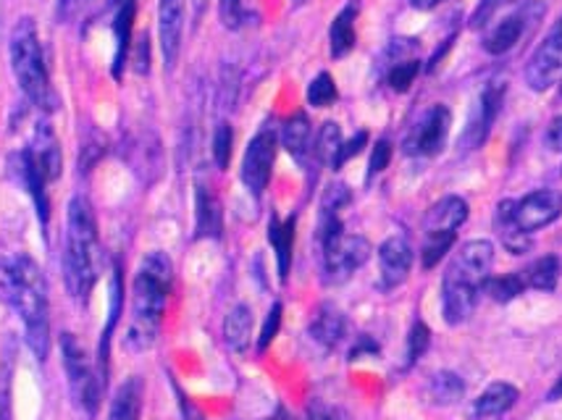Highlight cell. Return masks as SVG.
<instances>
[{
    "mask_svg": "<svg viewBox=\"0 0 562 420\" xmlns=\"http://www.w3.org/2000/svg\"><path fill=\"white\" fill-rule=\"evenodd\" d=\"M0 299L16 310L26 347L40 363H45L50 352L48 282L30 256L0 258Z\"/></svg>",
    "mask_w": 562,
    "mask_h": 420,
    "instance_id": "cell-1",
    "label": "cell"
},
{
    "mask_svg": "<svg viewBox=\"0 0 562 420\" xmlns=\"http://www.w3.org/2000/svg\"><path fill=\"white\" fill-rule=\"evenodd\" d=\"M218 16L226 30H239L245 22L243 0H218Z\"/></svg>",
    "mask_w": 562,
    "mask_h": 420,
    "instance_id": "cell-39",
    "label": "cell"
},
{
    "mask_svg": "<svg viewBox=\"0 0 562 420\" xmlns=\"http://www.w3.org/2000/svg\"><path fill=\"white\" fill-rule=\"evenodd\" d=\"M520 391L518 386L507 384V382H494L481 391L476 405H473V416L476 418H497L502 412H507L518 402Z\"/></svg>",
    "mask_w": 562,
    "mask_h": 420,
    "instance_id": "cell-25",
    "label": "cell"
},
{
    "mask_svg": "<svg viewBox=\"0 0 562 420\" xmlns=\"http://www.w3.org/2000/svg\"><path fill=\"white\" fill-rule=\"evenodd\" d=\"M277 132L263 126L256 137L247 143L243 158V182L252 195H263V190L271 182L273 163H277Z\"/></svg>",
    "mask_w": 562,
    "mask_h": 420,
    "instance_id": "cell-9",
    "label": "cell"
},
{
    "mask_svg": "<svg viewBox=\"0 0 562 420\" xmlns=\"http://www.w3.org/2000/svg\"><path fill=\"white\" fill-rule=\"evenodd\" d=\"M431 344V331L424 321H416L411 329V337H407V365H416L420 355L428 350Z\"/></svg>",
    "mask_w": 562,
    "mask_h": 420,
    "instance_id": "cell-35",
    "label": "cell"
},
{
    "mask_svg": "<svg viewBox=\"0 0 562 420\" xmlns=\"http://www.w3.org/2000/svg\"><path fill=\"white\" fill-rule=\"evenodd\" d=\"M307 334H311L313 342L324 347V350H334V347L342 342L347 334L345 313L331 303L318 305L316 313H313L311 323H307Z\"/></svg>",
    "mask_w": 562,
    "mask_h": 420,
    "instance_id": "cell-17",
    "label": "cell"
},
{
    "mask_svg": "<svg viewBox=\"0 0 562 420\" xmlns=\"http://www.w3.org/2000/svg\"><path fill=\"white\" fill-rule=\"evenodd\" d=\"M292 3L294 5H303V3H307V0H292Z\"/></svg>",
    "mask_w": 562,
    "mask_h": 420,
    "instance_id": "cell-50",
    "label": "cell"
},
{
    "mask_svg": "<svg viewBox=\"0 0 562 420\" xmlns=\"http://www.w3.org/2000/svg\"><path fill=\"white\" fill-rule=\"evenodd\" d=\"M279 326H281V303H273L269 316H266L263 329H260L258 337V352H266L271 347L273 339L279 334Z\"/></svg>",
    "mask_w": 562,
    "mask_h": 420,
    "instance_id": "cell-37",
    "label": "cell"
},
{
    "mask_svg": "<svg viewBox=\"0 0 562 420\" xmlns=\"http://www.w3.org/2000/svg\"><path fill=\"white\" fill-rule=\"evenodd\" d=\"M366 143H368V135H366V132H358V135H355L352 139H347V143H342V148H339L337 158H334L331 169H334V171L342 169V166H345L347 161H352V158L358 156V152L366 148Z\"/></svg>",
    "mask_w": 562,
    "mask_h": 420,
    "instance_id": "cell-40",
    "label": "cell"
},
{
    "mask_svg": "<svg viewBox=\"0 0 562 420\" xmlns=\"http://www.w3.org/2000/svg\"><path fill=\"white\" fill-rule=\"evenodd\" d=\"M342 132H339V124L334 122H326L324 126H321L318 137H316V156L318 161L324 163H334V158H337L339 148H342Z\"/></svg>",
    "mask_w": 562,
    "mask_h": 420,
    "instance_id": "cell-32",
    "label": "cell"
},
{
    "mask_svg": "<svg viewBox=\"0 0 562 420\" xmlns=\"http://www.w3.org/2000/svg\"><path fill=\"white\" fill-rule=\"evenodd\" d=\"M252 339V310L250 305H234L224 318V342L234 352H245Z\"/></svg>",
    "mask_w": 562,
    "mask_h": 420,
    "instance_id": "cell-27",
    "label": "cell"
},
{
    "mask_svg": "<svg viewBox=\"0 0 562 420\" xmlns=\"http://www.w3.org/2000/svg\"><path fill=\"white\" fill-rule=\"evenodd\" d=\"M413 269V248L405 237L394 235L384 239L379 248V279L381 290H397L405 282L407 273Z\"/></svg>",
    "mask_w": 562,
    "mask_h": 420,
    "instance_id": "cell-13",
    "label": "cell"
},
{
    "mask_svg": "<svg viewBox=\"0 0 562 420\" xmlns=\"http://www.w3.org/2000/svg\"><path fill=\"white\" fill-rule=\"evenodd\" d=\"M337 98V84H334V77L329 71H321V75L307 84V103H311L313 109H329Z\"/></svg>",
    "mask_w": 562,
    "mask_h": 420,
    "instance_id": "cell-31",
    "label": "cell"
},
{
    "mask_svg": "<svg viewBox=\"0 0 562 420\" xmlns=\"http://www.w3.org/2000/svg\"><path fill=\"white\" fill-rule=\"evenodd\" d=\"M492 263L494 245L490 239H471L454 250L441 279V316L447 323L460 326L473 316L481 292L490 282Z\"/></svg>",
    "mask_w": 562,
    "mask_h": 420,
    "instance_id": "cell-3",
    "label": "cell"
},
{
    "mask_svg": "<svg viewBox=\"0 0 562 420\" xmlns=\"http://www.w3.org/2000/svg\"><path fill=\"white\" fill-rule=\"evenodd\" d=\"M558 399H562V373H560L558 382H554L552 389L547 391V402H558Z\"/></svg>",
    "mask_w": 562,
    "mask_h": 420,
    "instance_id": "cell-49",
    "label": "cell"
},
{
    "mask_svg": "<svg viewBox=\"0 0 562 420\" xmlns=\"http://www.w3.org/2000/svg\"><path fill=\"white\" fill-rule=\"evenodd\" d=\"M465 395V382L452 371H439L434 373L431 382H428V397L434 405H454L460 402Z\"/></svg>",
    "mask_w": 562,
    "mask_h": 420,
    "instance_id": "cell-28",
    "label": "cell"
},
{
    "mask_svg": "<svg viewBox=\"0 0 562 420\" xmlns=\"http://www.w3.org/2000/svg\"><path fill=\"white\" fill-rule=\"evenodd\" d=\"M179 408H182V416H184V420H205L203 418V412H200L195 405L190 402V399H187L182 391H179Z\"/></svg>",
    "mask_w": 562,
    "mask_h": 420,
    "instance_id": "cell-47",
    "label": "cell"
},
{
    "mask_svg": "<svg viewBox=\"0 0 562 420\" xmlns=\"http://www.w3.org/2000/svg\"><path fill=\"white\" fill-rule=\"evenodd\" d=\"M64 279L71 297L87 305L100 279V237L92 203L82 195L69 200L64 237Z\"/></svg>",
    "mask_w": 562,
    "mask_h": 420,
    "instance_id": "cell-4",
    "label": "cell"
},
{
    "mask_svg": "<svg viewBox=\"0 0 562 420\" xmlns=\"http://www.w3.org/2000/svg\"><path fill=\"white\" fill-rule=\"evenodd\" d=\"M16 173L19 179H22L26 192H30L32 203H35L37 208V218L40 224H43V229H48V222H50V200H48V182H45V177L40 173V169L35 166V161H32V156L26 152V148L19 152L16 158Z\"/></svg>",
    "mask_w": 562,
    "mask_h": 420,
    "instance_id": "cell-19",
    "label": "cell"
},
{
    "mask_svg": "<svg viewBox=\"0 0 562 420\" xmlns=\"http://www.w3.org/2000/svg\"><path fill=\"white\" fill-rule=\"evenodd\" d=\"M195 208H198V224H195L198 237L200 239H218L221 231H224V213H221L218 197L213 195L209 186L198 184Z\"/></svg>",
    "mask_w": 562,
    "mask_h": 420,
    "instance_id": "cell-23",
    "label": "cell"
},
{
    "mask_svg": "<svg viewBox=\"0 0 562 420\" xmlns=\"http://www.w3.org/2000/svg\"><path fill=\"white\" fill-rule=\"evenodd\" d=\"M137 0H113V39H116V53H113V77L122 79L126 66V53L132 48V26H135Z\"/></svg>",
    "mask_w": 562,
    "mask_h": 420,
    "instance_id": "cell-18",
    "label": "cell"
},
{
    "mask_svg": "<svg viewBox=\"0 0 562 420\" xmlns=\"http://www.w3.org/2000/svg\"><path fill=\"white\" fill-rule=\"evenodd\" d=\"M318 239L321 260H324V279L329 284L347 282L371 258V242L360 235H347L339 213L321 211Z\"/></svg>",
    "mask_w": 562,
    "mask_h": 420,
    "instance_id": "cell-6",
    "label": "cell"
},
{
    "mask_svg": "<svg viewBox=\"0 0 562 420\" xmlns=\"http://www.w3.org/2000/svg\"><path fill=\"white\" fill-rule=\"evenodd\" d=\"M173 286V265L166 252H150L143 258L132 284V321L124 347L130 352H145L156 344L166 305Z\"/></svg>",
    "mask_w": 562,
    "mask_h": 420,
    "instance_id": "cell-2",
    "label": "cell"
},
{
    "mask_svg": "<svg viewBox=\"0 0 562 420\" xmlns=\"http://www.w3.org/2000/svg\"><path fill=\"white\" fill-rule=\"evenodd\" d=\"M143 399H145L143 378L139 376L126 378V382L116 389V395H113L109 418L105 420H139V416H143Z\"/></svg>",
    "mask_w": 562,
    "mask_h": 420,
    "instance_id": "cell-22",
    "label": "cell"
},
{
    "mask_svg": "<svg viewBox=\"0 0 562 420\" xmlns=\"http://www.w3.org/2000/svg\"><path fill=\"white\" fill-rule=\"evenodd\" d=\"M413 3V9H418V11H431V9H437L439 3H445V0H411Z\"/></svg>",
    "mask_w": 562,
    "mask_h": 420,
    "instance_id": "cell-48",
    "label": "cell"
},
{
    "mask_svg": "<svg viewBox=\"0 0 562 420\" xmlns=\"http://www.w3.org/2000/svg\"><path fill=\"white\" fill-rule=\"evenodd\" d=\"M447 137H450V111H447V105H434L413 126V132L405 139V150L411 156H439L445 150Z\"/></svg>",
    "mask_w": 562,
    "mask_h": 420,
    "instance_id": "cell-11",
    "label": "cell"
},
{
    "mask_svg": "<svg viewBox=\"0 0 562 420\" xmlns=\"http://www.w3.org/2000/svg\"><path fill=\"white\" fill-rule=\"evenodd\" d=\"M526 290L528 286L524 273H505V276L490 279V282H486V292H490L492 299H497V303H510V299L524 295Z\"/></svg>",
    "mask_w": 562,
    "mask_h": 420,
    "instance_id": "cell-30",
    "label": "cell"
},
{
    "mask_svg": "<svg viewBox=\"0 0 562 420\" xmlns=\"http://www.w3.org/2000/svg\"><path fill=\"white\" fill-rule=\"evenodd\" d=\"M418 71H420V64L413 61V58H407V61H400L392 66L386 82H390L394 92H405V90H411L413 79L418 77Z\"/></svg>",
    "mask_w": 562,
    "mask_h": 420,
    "instance_id": "cell-34",
    "label": "cell"
},
{
    "mask_svg": "<svg viewBox=\"0 0 562 420\" xmlns=\"http://www.w3.org/2000/svg\"><path fill=\"white\" fill-rule=\"evenodd\" d=\"M124 305V282H122V269H113L111 276V308H109V323L103 326V334H100L98 344V373L103 382H109V357H111V337L113 329H116L119 316H122Z\"/></svg>",
    "mask_w": 562,
    "mask_h": 420,
    "instance_id": "cell-20",
    "label": "cell"
},
{
    "mask_svg": "<svg viewBox=\"0 0 562 420\" xmlns=\"http://www.w3.org/2000/svg\"><path fill=\"white\" fill-rule=\"evenodd\" d=\"M213 161L221 171L229 169V161H232V150H234V129L226 122H221L216 126V132H213Z\"/></svg>",
    "mask_w": 562,
    "mask_h": 420,
    "instance_id": "cell-33",
    "label": "cell"
},
{
    "mask_svg": "<svg viewBox=\"0 0 562 420\" xmlns=\"http://www.w3.org/2000/svg\"><path fill=\"white\" fill-rule=\"evenodd\" d=\"M61 360L74 399H77V405L87 416L95 418L100 410V397H103V378L92 368L87 352L74 334H61Z\"/></svg>",
    "mask_w": 562,
    "mask_h": 420,
    "instance_id": "cell-8",
    "label": "cell"
},
{
    "mask_svg": "<svg viewBox=\"0 0 562 420\" xmlns=\"http://www.w3.org/2000/svg\"><path fill=\"white\" fill-rule=\"evenodd\" d=\"M468 222V203L458 195L441 197L428 208L424 218V250H420V263L426 271L439 265L447 252L452 250L458 229Z\"/></svg>",
    "mask_w": 562,
    "mask_h": 420,
    "instance_id": "cell-7",
    "label": "cell"
},
{
    "mask_svg": "<svg viewBox=\"0 0 562 420\" xmlns=\"http://www.w3.org/2000/svg\"><path fill=\"white\" fill-rule=\"evenodd\" d=\"M355 19H358V3H347L342 11L334 16L331 30H329V48L331 58H345L350 56L355 48Z\"/></svg>",
    "mask_w": 562,
    "mask_h": 420,
    "instance_id": "cell-26",
    "label": "cell"
},
{
    "mask_svg": "<svg viewBox=\"0 0 562 420\" xmlns=\"http://www.w3.org/2000/svg\"><path fill=\"white\" fill-rule=\"evenodd\" d=\"M90 3L92 0H58V19L61 22H74V19L82 16V11Z\"/></svg>",
    "mask_w": 562,
    "mask_h": 420,
    "instance_id": "cell-43",
    "label": "cell"
},
{
    "mask_svg": "<svg viewBox=\"0 0 562 420\" xmlns=\"http://www.w3.org/2000/svg\"><path fill=\"white\" fill-rule=\"evenodd\" d=\"M307 420H345V412L324 399H311L307 402Z\"/></svg>",
    "mask_w": 562,
    "mask_h": 420,
    "instance_id": "cell-42",
    "label": "cell"
},
{
    "mask_svg": "<svg viewBox=\"0 0 562 420\" xmlns=\"http://www.w3.org/2000/svg\"><path fill=\"white\" fill-rule=\"evenodd\" d=\"M11 69L16 77L19 87H22L24 98L35 105L37 111L50 113L58 109L56 90L50 84L48 64H45V50L40 43L35 19L24 16L11 32Z\"/></svg>",
    "mask_w": 562,
    "mask_h": 420,
    "instance_id": "cell-5",
    "label": "cell"
},
{
    "mask_svg": "<svg viewBox=\"0 0 562 420\" xmlns=\"http://www.w3.org/2000/svg\"><path fill=\"white\" fill-rule=\"evenodd\" d=\"M520 273H524L528 290L552 292L554 286H558V279H560V260L554 256H544V258L533 260V263Z\"/></svg>",
    "mask_w": 562,
    "mask_h": 420,
    "instance_id": "cell-29",
    "label": "cell"
},
{
    "mask_svg": "<svg viewBox=\"0 0 562 420\" xmlns=\"http://www.w3.org/2000/svg\"><path fill=\"white\" fill-rule=\"evenodd\" d=\"M281 145H284L286 152L300 163H305L307 158L316 156V139H313L311 118H307L303 111L294 113L290 122L284 124V129H281Z\"/></svg>",
    "mask_w": 562,
    "mask_h": 420,
    "instance_id": "cell-21",
    "label": "cell"
},
{
    "mask_svg": "<svg viewBox=\"0 0 562 420\" xmlns=\"http://www.w3.org/2000/svg\"><path fill=\"white\" fill-rule=\"evenodd\" d=\"M541 13H544V5H528L524 11L499 19V22L486 26L481 45H484V50L492 53V56H502V53L513 50L515 45L520 43V37L526 35L531 22H537Z\"/></svg>",
    "mask_w": 562,
    "mask_h": 420,
    "instance_id": "cell-12",
    "label": "cell"
},
{
    "mask_svg": "<svg viewBox=\"0 0 562 420\" xmlns=\"http://www.w3.org/2000/svg\"><path fill=\"white\" fill-rule=\"evenodd\" d=\"M294 226H297V218L290 216L286 222L271 216L269 222V242L273 252H277V269H279V279L286 282L292 269V250H294Z\"/></svg>",
    "mask_w": 562,
    "mask_h": 420,
    "instance_id": "cell-24",
    "label": "cell"
},
{
    "mask_svg": "<svg viewBox=\"0 0 562 420\" xmlns=\"http://www.w3.org/2000/svg\"><path fill=\"white\" fill-rule=\"evenodd\" d=\"M390 161H392V143L390 139H379L371 150V161H368V182H371L373 177H379V173L390 166Z\"/></svg>",
    "mask_w": 562,
    "mask_h": 420,
    "instance_id": "cell-38",
    "label": "cell"
},
{
    "mask_svg": "<svg viewBox=\"0 0 562 420\" xmlns=\"http://www.w3.org/2000/svg\"><path fill=\"white\" fill-rule=\"evenodd\" d=\"M347 203H350V190H347L345 184H331L329 190H326V195H324V203H321V211L339 213V211L345 208Z\"/></svg>",
    "mask_w": 562,
    "mask_h": 420,
    "instance_id": "cell-41",
    "label": "cell"
},
{
    "mask_svg": "<svg viewBox=\"0 0 562 420\" xmlns=\"http://www.w3.org/2000/svg\"><path fill=\"white\" fill-rule=\"evenodd\" d=\"M26 152L32 156V161L40 169V173L45 177V182H56L61 177L64 169V156H61V145H58L56 132L48 122H37L35 126V135H32V143Z\"/></svg>",
    "mask_w": 562,
    "mask_h": 420,
    "instance_id": "cell-15",
    "label": "cell"
},
{
    "mask_svg": "<svg viewBox=\"0 0 562 420\" xmlns=\"http://www.w3.org/2000/svg\"><path fill=\"white\" fill-rule=\"evenodd\" d=\"M507 3H513V0H481L479 9L471 16L473 30H486L494 22V16H497V11L505 9Z\"/></svg>",
    "mask_w": 562,
    "mask_h": 420,
    "instance_id": "cell-36",
    "label": "cell"
},
{
    "mask_svg": "<svg viewBox=\"0 0 562 420\" xmlns=\"http://www.w3.org/2000/svg\"><path fill=\"white\" fill-rule=\"evenodd\" d=\"M547 145H550L554 152H562V116L554 118L550 132H547Z\"/></svg>",
    "mask_w": 562,
    "mask_h": 420,
    "instance_id": "cell-45",
    "label": "cell"
},
{
    "mask_svg": "<svg viewBox=\"0 0 562 420\" xmlns=\"http://www.w3.org/2000/svg\"><path fill=\"white\" fill-rule=\"evenodd\" d=\"M158 35L166 69L177 66L184 35V0H160L158 5Z\"/></svg>",
    "mask_w": 562,
    "mask_h": 420,
    "instance_id": "cell-14",
    "label": "cell"
},
{
    "mask_svg": "<svg viewBox=\"0 0 562 420\" xmlns=\"http://www.w3.org/2000/svg\"><path fill=\"white\" fill-rule=\"evenodd\" d=\"M366 352H368V355H376L379 347H376V342H371V339H368V337H360V342L352 347L350 357H352V360H358L360 355H366Z\"/></svg>",
    "mask_w": 562,
    "mask_h": 420,
    "instance_id": "cell-46",
    "label": "cell"
},
{
    "mask_svg": "<svg viewBox=\"0 0 562 420\" xmlns=\"http://www.w3.org/2000/svg\"><path fill=\"white\" fill-rule=\"evenodd\" d=\"M135 69L139 75L150 71V37L143 35L137 43V53H135Z\"/></svg>",
    "mask_w": 562,
    "mask_h": 420,
    "instance_id": "cell-44",
    "label": "cell"
},
{
    "mask_svg": "<svg viewBox=\"0 0 562 420\" xmlns=\"http://www.w3.org/2000/svg\"><path fill=\"white\" fill-rule=\"evenodd\" d=\"M562 77V22L541 39V45L533 50V56L526 64V84L533 92L550 90Z\"/></svg>",
    "mask_w": 562,
    "mask_h": 420,
    "instance_id": "cell-10",
    "label": "cell"
},
{
    "mask_svg": "<svg viewBox=\"0 0 562 420\" xmlns=\"http://www.w3.org/2000/svg\"><path fill=\"white\" fill-rule=\"evenodd\" d=\"M502 98H505V84H490L484 92H481L479 105H476V116H473V122L465 132V139L471 148H481V145H484V139L490 137L492 124L497 122V116H499Z\"/></svg>",
    "mask_w": 562,
    "mask_h": 420,
    "instance_id": "cell-16",
    "label": "cell"
}]
</instances>
